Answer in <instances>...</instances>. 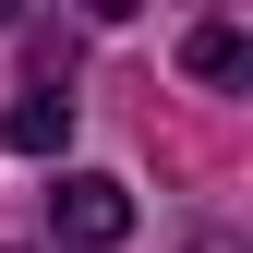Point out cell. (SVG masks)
Returning a JSON list of instances; mask_svg holds the SVG:
<instances>
[{
	"label": "cell",
	"instance_id": "1",
	"mask_svg": "<svg viewBox=\"0 0 253 253\" xmlns=\"http://www.w3.org/2000/svg\"><path fill=\"white\" fill-rule=\"evenodd\" d=\"M48 229L73 241V253H109V241H133V181H109V169H73L48 193Z\"/></svg>",
	"mask_w": 253,
	"mask_h": 253
},
{
	"label": "cell",
	"instance_id": "2",
	"mask_svg": "<svg viewBox=\"0 0 253 253\" xmlns=\"http://www.w3.org/2000/svg\"><path fill=\"white\" fill-rule=\"evenodd\" d=\"M0 145H12V157H60V145H73V97H60V84L12 97V109H0Z\"/></svg>",
	"mask_w": 253,
	"mask_h": 253
},
{
	"label": "cell",
	"instance_id": "3",
	"mask_svg": "<svg viewBox=\"0 0 253 253\" xmlns=\"http://www.w3.org/2000/svg\"><path fill=\"white\" fill-rule=\"evenodd\" d=\"M181 60H193V84H253V37H241V24H193Z\"/></svg>",
	"mask_w": 253,
	"mask_h": 253
}]
</instances>
